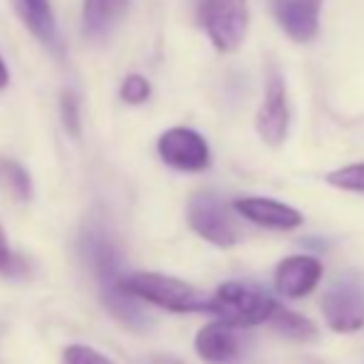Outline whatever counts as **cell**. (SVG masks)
Instances as JSON below:
<instances>
[{"label": "cell", "mask_w": 364, "mask_h": 364, "mask_svg": "<svg viewBox=\"0 0 364 364\" xmlns=\"http://www.w3.org/2000/svg\"><path fill=\"white\" fill-rule=\"evenodd\" d=\"M82 255H85L87 265L92 268V273L97 275V283H100V292L105 305L109 307V312L122 320L124 325L144 327L149 317L144 315L139 305V297L132 295L129 290L122 285V258L117 253L114 243L109 240V235L100 228H92L82 235Z\"/></svg>", "instance_id": "obj_1"}, {"label": "cell", "mask_w": 364, "mask_h": 364, "mask_svg": "<svg viewBox=\"0 0 364 364\" xmlns=\"http://www.w3.org/2000/svg\"><path fill=\"white\" fill-rule=\"evenodd\" d=\"M196 23L218 53H235L248 38V0H196Z\"/></svg>", "instance_id": "obj_2"}, {"label": "cell", "mask_w": 364, "mask_h": 364, "mask_svg": "<svg viewBox=\"0 0 364 364\" xmlns=\"http://www.w3.org/2000/svg\"><path fill=\"white\" fill-rule=\"evenodd\" d=\"M122 285L141 302L164 307L168 312H203L211 305V297H206L201 290L183 283V280L171 278V275L124 273Z\"/></svg>", "instance_id": "obj_3"}, {"label": "cell", "mask_w": 364, "mask_h": 364, "mask_svg": "<svg viewBox=\"0 0 364 364\" xmlns=\"http://www.w3.org/2000/svg\"><path fill=\"white\" fill-rule=\"evenodd\" d=\"M278 302L253 283H223L211 295L208 312L233 327H253L273 317Z\"/></svg>", "instance_id": "obj_4"}, {"label": "cell", "mask_w": 364, "mask_h": 364, "mask_svg": "<svg viewBox=\"0 0 364 364\" xmlns=\"http://www.w3.org/2000/svg\"><path fill=\"white\" fill-rule=\"evenodd\" d=\"M186 218L193 233H198L203 240L218 245V248H230L240 240V228L235 223L230 208L225 201L213 191H198L188 198Z\"/></svg>", "instance_id": "obj_5"}, {"label": "cell", "mask_w": 364, "mask_h": 364, "mask_svg": "<svg viewBox=\"0 0 364 364\" xmlns=\"http://www.w3.org/2000/svg\"><path fill=\"white\" fill-rule=\"evenodd\" d=\"M255 129L258 136L268 146H280L288 139L290 132V102H288V87L285 77L275 65H270L265 73V90L263 102L255 114Z\"/></svg>", "instance_id": "obj_6"}, {"label": "cell", "mask_w": 364, "mask_h": 364, "mask_svg": "<svg viewBox=\"0 0 364 364\" xmlns=\"http://www.w3.org/2000/svg\"><path fill=\"white\" fill-rule=\"evenodd\" d=\"M325 322L335 332H357L364 325V290L355 275L337 278L320 300Z\"/></svg>", "instance_id": "obj_7"}, {"label": "cell", "mask_w": 364, "mask_h": 364, "mask_svg": "<svg viewBox=\"0 0 364 364\" xmlns=\"http://www.w3.org/2000/svg\"><path fill=\"white\" fill-rule=\"evenodd\" d=\"M159 156L166 166L176 171L196 173L211 166V149L198 132L188 127H171L156 141Z\"/></svg>", "instance_id": "obj_8"}, {"label": "cell", "mask_w": 364, "mask_h": 364, "mask_svg": "<svg viewBox=\"0 0 364 364\" xmlns=\"http://www.w3.org/2000/svg\"><path fill=\"white\" fill-rule=\"evenodd\" d=\"M322 3L325 0H270V10L292 43L307 45L320 33Z\"/></svg>", "instance_id": "obj_9"}, {"label": "cell", "mask_w": 364, "mask_h": 364, "mask_svg": "<svg viewBox=\"0 0 364 364\" xmlns=\"http://www.w3.org/2000/svg\"><path fill=\"white\" fill-rule=\"evenodd\" d=\"M233 208L238 216H243L255 225H263V228L292 230L302 223V213L297 208H292L283 201H275V198L245 196L233 201Z\"/></svg>", "instance_id": "obj_10"}, {"label": "cell", "mask_w": 364, "mask_h": 364, "mask_svg": "<svg viewBox=\"0 0 364 364\" xmlns=\"http://www.w3.org/2000/svg\"><path fill=\"white\" fill-rule=\"evenodd\" d=\"M322 278V263L312 255H290L275 270V288L285 297H305L317 288Z\"/></svg>", "instance_id": "obj_11"}, {"label": "cell", "mask_w": 364, "mask_h": 364, "mask_svg": "<svg viewBox=\"0 0 364 364\" xmlns=\"http://www.w3.org/2000/svg\"><path fill=\"white\" fill-rule=\"evenodd\" d=\"M238 327L216 320L211 325L201 327L196 335V352L208 364H230L240 355V337Z\"/></svg>", "instance_id": "obj_12"}, {"label": "cell", "mask_w": 364, "mask_h": 364, "mask_svg": "<svg viewBox=\"0 0 364 364\" xmlns=\"http://www.w3.org/2000/svg\"><path fill=\"white\" fill-rule=\"evenodd\" d=\"M132 0H85L82 5V28L90 40L107 38L129 10Z\"/></svg>", "instance_id": "obj_13"}, {"label": "cell", "mask_w": 364, "mask_h": 364, "mask_svg": "<svg viewBox=\"0 0 364 364\" xmlns=\"http://www.w3.org/2000/svg\"><path fill=\"white\" fill-rule=\"evenodd\" d=\"M20 13H23L25 23H28L30 33L50 50H60V33H58V20H55L53 5L50 0H20Z\"/></svg>", "instance_id": "obj_14"}, {"label": "cell", "mask_w": 364, "mask_h": 364, "mask_svg": "<svg viewBox=\"0 0 364 364\" xmlns=\"http://www.w3.org/2000/svg\"><path fill=\"white\" fill-rule=\"evenodd\" d=\"M273 327L280 332L283 337H290L295 342H310L317 337V330L307 317L297 315L292 310H285V307H275L273 317H270Z\"/></svg>", "instance_id": "obj_15"}, {"label": "cell", "mask_w": 364, "mask_h": 364, "mask_svg": "<svg viewBox=\"0 0 364 364\" xmlns=\"http://www.w3.org/2000/svg\"><path fill=\"white\" fill-rule=\"evenodd\" d=\"M0 176H3L8 191L13 193L20 201H28L33 196V181H30V173L25 171V166H20L18 161H10V159H3L0 161Z\"/></svg>", "instance_id": "obj_16"}, {"label": "cell", "mask_w": 364, "mask_h": 364, "mask_svg": "<svg viewBox=\"0 0 364 364\" xmlns=\"http://www.w3.org/2000/svg\"><path fill=\"white\" fill-rule=\"evenodd\" d=\"M327 183L342 191L352 193H364V161L350 164V166L335 168V171L327 173Z\"/></svg>", "instance_id": "obj_17"}, {"label": "cell", "mask_w": 364, "mask_h": 364, "mask_svg": "<svg viewBox=\"0 0 364 364\" xmlns=\"http://www.w3.org/2000/svg\"><path fill=\"white\" fill-rule=\"evenodd\" d=\"M60 117H63L65 129L73 136H80L82 132V114H80V100L73 90H65L60 97Z\"/></svg>", "instance_id": "obj_18"}, {"label": "cell", "mask_w": 364, "mask_h": 364, "mask_svg": "<svg viewBox=\"0 0 364 364\" xmlns=\"http://www.w3.org/2000/svg\"><path fill=\"white\" fill-rule=\"evenodd\" d=\"M119 97L127 105H144L149 97H151V82L144 75H129L122 82Z\"/></svg>", "instance_id": "obj_19"}, {"label": "cell", "mask_w": 364, "mask_h": 364, "mask_svg": "<svg viewBox=\"0 0 364 364\" xmlns=\"http://www.w3.org/2000/svg\"><path fill=\"white\" fill-rule=\"evenodd\" d=\"M63 364H114L87 345H73L63 352Z\"/></svg>", "instance_id": "obj_20"}, {"label": "cell", "mask_w": 364, "mask_h": 364, "mask_svg": "<svg viewBox=\"0 0 364 364\" xmlns=\"http://www.w3.org/2000/svg\"><path fill=\"white\" fill-rule=\"evenodd\" d=\"M0 273H5V275L18 273V258L10 253V245H8V238H5L3 228H0Z\"/></svg>", "instance_id": "obj_21"}, {"label": "cell", "mask_w": 364, "mask_h": 364, "mask_svg": "<svg viewBox=\"0 0 364 364\" xmlns=\"http://www.w3.org/2000/svg\"><path fill=\"white\" fill-rule=\"evenodd\" d=\"M149 364H183V362H181V360H176V357L159 355V357H154V360H149Z\"/></svg>", "instance_id": "obj_22"}, {"label": "cell", "mask_w": 364, "mask_h": 364, "mask_svg": "<svg viewBox=\"0 0 364 364\" xmlns=\"http://www.w3.org/2000/svg\"><path fill=\"white\" fill-rule=\"evenodd\" d=\"M8 85V68H5V63H3V58H0V90Z\"/></svg>", "instance_id": "obj_23"}]
</instances>
